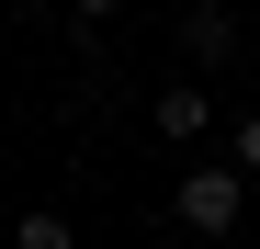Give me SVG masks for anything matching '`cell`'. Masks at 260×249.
<instances>
[{
	"mask_svg": "<svg viewBox=\"0 0 260 249\" xmlns=\"http://www.w3.org/2000/svg\"><path fill=\"white\" fill-rule=\"evenodd\" d=\"M170 215H181L192 238H238V215H249V170H181Z\"/></svg>",
	"mask_w": 260,
	"mask_h": 249,
	"instance_id": "obj_1",
	"label": "cell"
},
{
	"mask_svg": "<svg viewBox=\"0 0 260 249\" xmlns=\"http://www.w3.org/2000/svg\"><path fill=\"white\" fill-rule=\"evenodd\" d=\"M181 46H192V68H226L238 57V12H226V0H192V12H181Z\"/></svg>",
	"mask_w": 260,
	"mask_h": 249,
	"instance_id": "obj_2",
	"label": "cell"
},
{
	"mask_svg": "<svg viewBox=\"0 0 260 249\" xmlns=\"http://www.w3.org/2000/svg\"><path fill=\"white\" fill-rule=\"evenodd\" d=\"M204 124H215V91L204 79H170L158 91V136H204Z\"/></svg>",
	"mask_w": 260,
	"mask_h": 249,
	"instance_id": "obj_3",
	"label": "cell"
},
{
	"mask_svg": "<svg viewBox=\"0 0 260 249\" xmlns=\"http://www.w3.org/2000/svg\"><path fill=\"white\" fill-rule=\"evenodd\" d=\"M226 159H238V170H260V113L238 124V147H226Z\"/></svg>",
	"mask_w": 260,
	"mask_h": 249,
	"instance_id": "obj_4",
	"label": "cell"
},
{
	"mask_svg": "<svg viewBox=\"0 0 260 249\" xmlns=\"http://www.w3.org/2000/svg\"><path fill=\"white\" fill-rule=\"evenodd\" d=\"M68 12H79V23H102V12H124V0H68Z\"/></svg>",
	"mask_w": 260,
	"mask_h": 249,
	"instance_id": "obj_5",
	"label": "cell"
}]
</instances>
